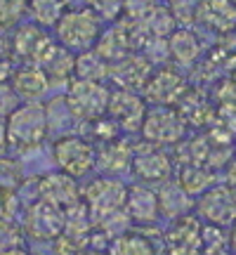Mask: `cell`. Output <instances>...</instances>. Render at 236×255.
Segmentation results:
<instances>
[{
    "label": "cell",
    "instance_id": "cell-12",
    "mask_svg": "<svg viewBox=\"0 0 236 255\" xmlns=\"http://www.w3.org/2000/svg\"><path fill=\"white\" fill-rule=\"evenodd\" d=\"M132 173L142 182H165L173 177V161L163 146L149 144L142 139V144L132 149Z\"/></svg>",
    "mask_w": 236,
    "mask_h": 255
},
{
    "label": "cell",
    "instance_id": "cell-40",
    "mask_svg": "<svg viewBox=\"0 0 236 255\" xmlns=\"http://www.w3.org/2000/svg\"><path fill=\"white\" fill-rule=\"evenodd\" d=\"M0 255H33L28 248L24 246H19V248H12V251H7V253H0Z\"/></svg>",
    "mask_w": 236,
    "mask_h": 255
},
{
    "label": "cell",
    "instance_id": "cell-26",
    "mask_svg": "<svg viewBox=\"0 0 236 255\" xmlns=\"http://www.w3.org/2000/svg\"><path fill=\"white\" fill-rule=\"evenodd\" d=\"M28 12L36 24L55 28V24L66 12V0H28Z\"/></svg>",
    "mask_w": 236,
    "mask_h": 255
},
{
    "label": "cell",
    "instance_id": "cell-7",
    "mask_svg": "<svg viewBox=\"0 0 236 255\" xmlns=\"http://www.w3.org/2000/svg\"><path fill=\"white\" fill-rule=\"evenodd\" d=\"M127 196V187L116 177H92L90 182L81 189V199L88 206L90 215L95 218V225L102 218H107L116 210H123Z\"/></svg>",
    "mask_w": 236,
    "mask_h": 255
},
{
    "label": "cell",
    "instance_id": "cell-24",
    "mask_svg": "<svg viewBox=\"0 0 236 255\" xmlns=\"http://www.w3.org/2000/svg\"><path fill=\"white\" fill-rule=\"evenodd\" d=\"M109 71H111V64L107 62L95 47L88 50V52L76 55V78L102 83L109 76Z\"/></svg>",
    "mask_w": 236,
    "mask_h": 255
},
{
    "label": "cell",
    "instance_id": "cell-31",
    "mask_svg": "<svg viewBox=\"0 0 236 255\" xmlns=\"http://www.w3.org/2000/svg\"><path fill=\"white\" fill-rule=\"evenodd\" d=\"M156 5L158 0H123V17L130 21H142L154 12Z\"/></svg>",
    "mask_w": 236,
    "mask_h": 255
},
{
    "label": "cell",
    "instance_id": "cell-39",
    "mask_svg": "<svg viewBox=\"0 0 236 255\" xmlns=\"http://www.w3.org/2000/svg\"><path fill=\"white\" fill-rule=\"evenodd\" d=\"M199 255H234L229 248H203Z\"/></svg>",
    "mask_w": 236,
    "mask_h": 255
},
{
    "label": "cell",
    "instance_id": "cell-3",
    "mask_svg": "<svg viewBox=\"0 0 236 255\" xmlns=\"http://www.w3.org/2000/svg\"><path fill=\"white\" fill-rule=\"evenodd\" d=\"M109 97L111 90L104 83L83 81V78H73L64 95L76 123H95L104 119L109 109Z\"/></svg>",
    "mask_w": 236,
    "mask_h": 255
},
{
    "label": "cell",
    "instance_id": "cell-35",
    "mask_svg": "<svg viewBox=\"0 0 236 255\" xmlns=\"http://www.w3.org/2000/svg\"><path fill=\"white\" fill-rule=\"evenodd\" d=\"M9 149V142H7V119L0 116V156H5Z\"/></svg>",
    "mask_w": 236,
    "mask_h": 255
},
{
    "label": "cell",
    "instance_id": "cell-32",
    "mask_svg": "<svg viewBox=\"0 0 236 255\" xmlns=\"http://www.w3.org/2000/svg\"><path fill=\"white\" fill-rule=\"evenodd\" d=\"M21 210V201H19L17 189H2L0 187V220H12L14 215H19Z\"/></svg>",
    "mask_w": 236,
    "mask_h": 255
},
{
    "label": "cell",
    "instance_id": "cell-34",
    "mask_svg": "<svg viewBox=\"0 0 236 255\" xmlns=\"http://www.w3.org/2000/svg\"><path fill=\"white\" fill-rule=\"evenodd\" d=\"M19 104H21V100H19V95L14 92L12 83H9V81H0V116H5V119H7V116L17 109Z\"/></svg>",
    "mask_w": 236,
    "mask_h": 255
},
{
    "label": "cell",
    "instance_id": "cell-27",
    "mask_svg": "<svg viewBox=\"0 0 236 255\" xmlns=\"http://www.w3.org/2000/svg\"><path fill=\"white\" fill-rule=\"evenodd\" d=\"M177 182H180L182 187H184V189L194 196V194H201V191L208 189L210 182H213V173H210L206 165L189 163V165H184V168H182Z\"/></svg>",
    "mask_w": 236,
    "mask_h": 255
},
{
    "label": "cell",
    "instance_id": "cell-11",
    "mask_svg": "<svg viewBox=\"0 0 236 255\" xmlns=\"http://www.w3.org/2000/svg\"><path fill=\"white\" fill-rule=\"evenodd\" d=\"M187 92H189V85L184 81V76H180L170 66H161L149 73L142 88V97L151 107H177Z\"/></svg>",
    "mask_w": 236,
    "mask_h": 255
},
{
    "label": "cell",
    "instance_id": "cell-8",
    "mask_svg": "<svg viewBox=\"0 0 236 255\" xmlns=\"http://www.w3.org/2000/svg\"><path fill=\"white\" fill-rule=\"evenodd\" d=\"M57 40L40 24H19L9 36V57L19 64H43Z\"/></svg>",
    "mask_w": 236,
    "mask_h": 255
},
{
    "label": "cell",
    "instance_id": "cell-41",
    "mask_svg": "<svg viewBox=\"0 0 236 255\" xmlns=\"http://www.w3.org/2000/svg\"><path fill=\"white\" fill-rule=\"evenodd\" d=\"M0 33H2V31H0ZM2 57L5 55H2V36H0V59H2Z\"/></svg>",
    "mask_w": 236,
    "mask_h": 255
},
{
    "label": "cell",
    "instance_id": "cell-6",
    "mask_svg": "<svg viewBox=\"0 0 236 255\" xmlns=\"http://www.w3.org/2000/svg\"><path fill=\"white\" fill-rule=\"evenodd\" d=\"M194 213L201 218L203 225L225 227L236 222V187L232 184H210L201 191L194 203Z\"/></svg>",
    "mask_w": 236,
    "mask_h": 255
},
{
    "label": "cell",
    "instance_id": "cell-30",
    "mask_svg": "<svg viewBox=\"0 0 236 255\" xmlns=\"http://www.w3.org/2000/svg\"><path fill=\"white\" fill-rule=\"evenodd\" d=\"M24 246V232L12 220H0V253Z\"/></svg>",
    "mask_w": 236,
    "mask_h": 255
},
{
    "label": "cell",
    "instance_id": "cell-38",
    "mask_svg": "<svg viewBox=\"0 0 236 255\" xmlns=\"http://www.w3.org/2000/svg\"><path fill=\"white\" fill-rule=\"evenodd\" d=\"M227 239H229V251L236 255V222L227 227Z\"/></svg>",
    "mask_w": 236,
    "mask_h": 255
},
{
    "label": "cell",
    "instance_id": "cell-29",
    "mask_svg": "<svg viewBox=\"0 0 236 255\" xmlns=\"http://www.w3.org/2000/svg\"><path fill=\"white\" fill-rule=\"evenodd\" d=\"M24 184V168L17 158H9L7 154L0 156V187L2 189H17Z\"/></svg>",
    "mask_w": 236,
    "mask_h": 255
},
{
    "label": "cell",
    "instance_id": "cell-13",
    "mask_svg": "<svg viewBox=\"0 0 236 255\" xmlns=\"http://www.w3.org/2000/svg\"><path fill=\"white\" fill-rule=\"evenodd\" d=\"M146 111L149 109H146L144 97H139L135 90H123V88H118V90L111 92L107 116L116 123L118 130L137 132V130H142Z\"/></svg>",
    "mask_w": 236,
    "mask_h": 255
},
{
    "label": "cell",
    "instance_id": "cell-9",
    "mask_svg": "<svg viewBox=\"0 0 236 255\" xmlns=\"http://www.w3.org/2000/svg\"><path fill=\"white\" fill-rule=\"evenodd\" d=\"M187 130V123L182 119L180 109L175 107H151L146 111L142 123V139L156 146H168L175 142H182Z\"/></svg>",
    "mask_w": 236,
    "mask_h": 255
},
{
    "label": "cell",
    "instance_id": "cell-18",
    "mask_svg": "<svg viewBox=\"0 0 236 255\" xmlns=\"http://www.w3.org/2000/svg\"><path fill=\"white\" fill-rule=\"evenodd\" d=\"M12 88L21 102H38L50 88L45 71L38 64H21L12 73Z\"/></svg>",
    "mask_w": 236,
    "mask_h": 255
},
{
    "label": "cell",
    "instance_id": "cell-17",
    "mask_svg": "<svg viewBox=\"0 0 236 255\" xmlns=\"http://www.w3.org/2000/svg\"><path fill=\"white\" fill-rule=\"evenodd\" d=\"M196 21L218 33L236 28V0H199Z\"/></svg>",
    "mask_w": 236,
    "mask_h": 255
},
{
    "label": "cell",
    "instance_id": "cell-20",
    "mask_svg": "<svg viewBox=\"0 0 236 255\" xmlns=\"http://www.w3.org/2000/svg\"><path fill=\"white\" fill-rule=\"evenodd\" d=\"M40 69L45 71L50 85H66L76 78V55L64 45L55 43L47 57L43 59Z\"/></svg>",
    "mask_w": 236,
    "mask_h": 255
},
{
    "label": "cell",
    "instance_id": "cell-23",
    "mask_svg": "<svg viewBox=\"0 0 236 255\" xmlns=\"http://www.w3.org/2000/svg\"><path fill=\"white\" fill-rule=\"evenodd\" d=\"M201 55V40L191 28H175L168 36V57L177 64L189 66Z\"/></svg>",
    "mask_w": 236,
    "mask_h": 255
},
{
    "label": "cell",
    "instance_id": "cell-1",
    "mask_svg": "<svg viewBox=\"0 0 236 255\" xmlns=\"http://www.w3.org/2000/svg\"><path fill=\"white\" fill-rule=\"evenodd\" d=\"M50 135L45 104L40 102H21L7 116V142L9 149L19 154L33 151Z\"/></svg>",
    "mask_w": 236,
    "mask_h": 255
},
{
    "label": "cell",
    "instance_id": "cell-25",
    "mask_svg": "<svg viewBox=\"0 0 236 255\" xmlns=\"http://www.w3.org/2000/svg\"><path fill=\"white\" fill-rule=\"evenodd\" d=\"M137 24H139V28H142L149 38L161 40V38H168L175 31V26H177V19H175L173 9L156 5L154 12H151L149 17H144L142 21H137Z\"/></svg>",
    "mask_w": 236,
    "mask_h": 255
},
{
    "label": "cell",
    "instance_id": "cell-33",
    "mask_svg": "<svg viewBox=\"0 0 236 255\" xmlns=\"http://www.w3.org/2000/svg\"><path fill=\"white\" fill-rule=\"evenodd\" d=\"M90 7L100 14V19H116L123 17V0H90Z\"/></svg>",
    "mask_w": 236,
    "mask_h": 255
},
{
    "label": "cell",
    "instance_id": "cell-21",
    "mask_svg": "<svg viewBox=\"0 0 236 255\" xmlns=\"http://www.w3.org/2000/svg\"><path fill=\"white\" fill-rule=\"evenodd\" d=\"M109 255H158V246L154 244L146 229H127L120 237L111 239L107 246Z\"/></svg>",
    "mask_w": 236,
    "mask_h": 255
},
{
    "label": "cell",
    "instance_id": "cell-14",
    "mask_svg": "<svg viewBox=\"0 0 236 255\" xmlns=\"http://www.w3.org/2000/svg\"><path fill=\"white\" fill-rule=\"evenodd\" d=\"M38 184V199H45L50 203H55L59 208H71L81 201V187H78V180L71 177V175L62 173H45L36 180Z\"/></svg>",
    "mask_w": 236,
    "mask_h": 255
},
{
    "label": "cell",
    "instance_id": "cell-16",
    "mask_svg": "<svg viewBox=\"0 0 236 255\" xmlns=\"http://www.w3.org/2000/svg\"><path fill=\"white\" fill-rule=\"evenodd\" d=\"M132 149L135 146L125 142L123 137H114L107 139L97 146V156H95V168L107 177H118L132 168Z\"/></svg>",
    "mask_w": 236,
    "mask_h": 255
},
{
    "label": "cell",
    "instance_id": "cell-36",
    "mask_svg": "<svg viewBox=\"0 0 236 255\" xmlns=\"http://www.w3.org/2000/svg\"><path fill=\"white\" fill-rule=\"evenodd\" d=\"M227 184L236 187V154L232 156V161L227 163Z\"/></svg>",
    "mask_w": 236,
    "mask_h": 255
},
{
    "label": "cell",
    "instance_id": "cell-28",
    "mask_svg": "<svg viewBox=\"0 0 236 255\" xmlns=\"http://www.w3.org/2000/svg\"><path fill=\"white\" fill-rule=\"evenodd\" d=\"M28 12V0H0V31H12Z\"/></svg>",
    "mask_w": 236,
    "mask_h": 255
},
{
    "label": "cell",
    "instance_id": "cell-15",
    "mask_svg": "<svg viewBox=\"0 0 236 255\" xmlns=\"http://www.w3.org/2000/svg\"><path fill=\"white\" fill-rule=\"evenodd\" d=\"M125 213L137 227H156L161 220V206H158V194L149 189L146 184H132L127 187L125 196Z\"/></svg>",
    "mask_w": 236,
    "mask_h": 255
},
{
    "label": "cell",
    "instance_id": "cell-22",
    "mask_svg": "<svg viewBox=\"0 0 236 255\" xmlns=\"http://www.w3.org/2000/svg\"><path fill=\"white\" fill-rule=\"evenodd\" d=\"M149 73L151 71H149V64H146L144 59L127 55L125 59L111 64L109 76L123 88V90H142L146 78H149Z\"/></svg>",
    "mask_w": 236,
    "mask_h": 255
},
{
    "label": "cell",
    "instance_id": "cell-37",
    "mask_svg": "<svg viewBox=\"0 0 236 255\" xmlns=\"http://www.w3.org/2000/svg\"><path fill=\"white\" fill-rule=\"evenodd\" d=\"M76 255H109L107 253V248H100V246H85V248H81Z\"/></svg>",
    "mask_w": 236,
    "mask_h": 255
},
{
    "label": "cell",
    "instance_id": "cell-5",
    "mask_svg": "<svg viewBox=\"0 0 236 255\" xmlns=\"http://www.w3.org/2000/svg\"><path fill=\"white\" fill-rule=\"evenodd\" d=\"M64 222H66V210L45 199H38L24 208L21 232L31 241L47 244V241H55L64 232Z\"/></svg>",
    "mask_w": 236,
    "mask_h": 255
},
{
    "label": "cell",
    "instance_id": "cell-10",
    "mask_svg": "<svg viewBox=\"0 0 236 255\" xmlns=\"http://www.w3.org/2000/svg\"><path fill=\"white\" fill-rule=\"evenodd\" d=\"M165 255H199L203 251V222L196 213L180 215L163 232Z\"/></svg>",
    "mask_w": 236,
    "mask_h": 255
},
{
    "label": "cell",
    "instance_id": "cell-2",
    "mask_svg": "<svg viewBox=\"0 0 236 255\" xmlns=\"http://www.w3.org/2000/svg\"><path fill=\"white\" fill-rule=\"evenodd\" d=\"M102 36V19L92 7H66L62 19L55 24V38L59 45L71 50L73 55L88 52L97 45Z\"/></svg>",
    "mask_w": 236,
    "mask_h": 255
},
{
    "label": "cell",
    "instance_id": "cell-42",
    "mask_svg": "<svg viewBox=\"0 0 236 255\" xmlns=\"http://www.w3.org/2000/svg\"><path fill=\"white\" fill-rule=\"evenodd\" d=\"M168 2H170V0H168Z\"/></svg>",
    "mask_w": 236,
    "mask_h": 255
},
{
    "label": "cell",
    "instance_id": "cell-19",
    "mask_svg": "<svg viewBox=\"0 0 236 255\" xmlns=\"http://www.w3.org/2000/svg\"><path fill=\"white\" fill-rule=\"evenodd\" d=\"M158 206H161V215L165 218H180V215H187V213H194V203L196 199L191 196L189 191L184 189L177 180H165L158 187Z\"/></svg>",
    "mask_w": 236,
    "mask_h": 255
},
{
    "label": "cell",
    "instance_id": "cell-4",
    "mask_svg": "<svg viewBox=\"0 0 236 255\" xmlns=\"http://www.w3.org/2000/svg\"><path fill=\"white\" fill-rule=\"evenodd\" d=\"M95 156L97 146L83 135H59L52 142V158L57 170L71 175L76 180L95 170Z\"/></svg>",
    "mask_w": 236,
    "mask_h": 255
}]
</instances>
